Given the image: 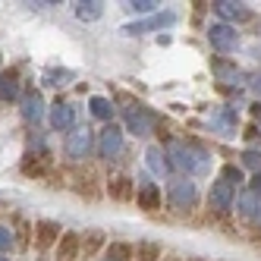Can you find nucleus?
<instances>
[{
	"instance_id": "obj_1",
	"label": "nucleus",
	"mask_w": 261,
	"mask_h": 261,
	"mask_svg": "<svg viewBox=\"0 0 261 261\" xmlns=\"http://www.w3.org/2000/svg\"><path fill=\"white\" fill-rule=\"evenodd\" d=\"M170 154V164L176 170H186V173H195V170H204V151H198L195 145H182V142H173L167 148Z\"/></svg>"
},
{
	"instance_id": "obj_2",
	"label": "nucleus",
	"mask_w": 261,
	"mask_h": 261,
	"mask_svg": "<svg viewBox=\"0 0 261 261\" xmlns=\"http://www.w3.org/2000/svg\"><path fill=\"white\" fill-rule=\"evenodd\" d=\"M167 198H170V204L176 211H189L198 201V189H195V182L189 176H176L170 182V189H167Z\"/></svg>"
},
{
	"instance_id": "obj_3",
	"label": "nucleus",
	"mask_w": 261,
	"mask_h": 261,
	"mask_svg": "<svg viewBox=\"0 0 261 261\" xmlns=\"http://www.w3.org/2000/svg\"><path fill=\"white\" fill-rule=\"evenodd\" d=\"M91 133L85 126H76V129H69L66 133V142H63V148H66V158H72V161H85L88 154H91Z\"/></svg>"
},
{
	"instance_id": "obj_4",
	"label": "nucleus",
	"mask_w": 261,
	"mask_h": 261,
	"mask_svg": "<svg viewBox=\"0 0 261 261\" xmlns=\"http://www.w3.org/2000/svg\"><path fill=\"white\" fill-rule=\"evenodd\" d=\"M208 41H211V47H214V50L230 54V50H236V47H239V32H236L230 22H214V25L208 29Z\"/></svg>"
},
{
	"instance_id": "obj_5",
	"label": "nucleus",
	"mask_w": 261,
	"mask_h": 261,
	"mask_svg": "<svg viewBox=\"0 0 261 261\" xmlns=\"http://www.w3.org/2000/svg\"><path fill=\"white\" fill-rule=\"evenodd\" d=\"M233 198H236V192H233V186H230L227 179H214V182H211L208 208H211L214 214H227V211L233 208Z\"/></svg>"
},
{
	"instance_id": "obj_6",
	"label": "nucleus",
	"mask_w": 261,
	"mask_h": 261,
	"mask_svg": "<svg viewBox=\"0 0 261 261\" xmlns=\"http://www.w3.org/2000/svg\"><path fill=\"white\" fill-rule=\"evenodd\" d=\"M98 151H101V158H107V161H114V158L123 151V129H120V126L107 123V126L101 129V136H98Z\"/></svg>"
},
{
	"instance_id": "obj_7",
	"label": "nucleus",
	"mask_w": 261,
	"mask_h": 261,
	"mask_svg": "<svg viewBox=\"0 0 261 261\" xmlns=\"http://www.w3.org/2000/svg\"><path fill=\"white\" fill-rule=\"evenodd\" d=\"M50 126L57 129V133H69V129H76V110H72L69 104L57 101L50 107Z\"/></svg>"
},
{
	"instance_id": "obj_8",
	"label": "nucleus",
	"mask_w": 261,
	"mask_h": 261,
	"mask_svg": "<svg viewBox=\"0 0 261 261\" xmlns=\"http://www.w3.org/2000/svg\"><path fill=\"white\" fill-rule=\"evenodd\" d=\"M60 236H63L60 223H54V220H38V223H35V239H38V249H50V246H57Z\"/></svg>"
},
{
	"instance_id": "obj_9",
	"label": "nucleus",
	"mask_w": 261,
	"mask_h": 261,
	"mask_svg": "<svg viewBox=\"0 0 261 261\" xmlns=\"http://www.w3.org/2000/svg\"><path fill=\"white\" fill-rule=\"evenodd\" d=\"M173 22H176V16H173V13H161V16H151V19H145V22H133V25H126L123 32H126V35H145V32L167 29V25H173Z\"/></svg>"
},
{
	"instance_id": "obj_10",
	"label": "nucleus",
	"mask_w": 261,
	"mask_h": 261,
	"mask_svg": "<svg viewBox=\"0 0 261 261\" xmlns=\"http://www.w3.org/2000/svg\"><path fill=\"white\" fill-rule=\"evenodd\" d=\"M82 255V236L79 233H63L57 242V261H76Z\"/></svg>"
},
{
	"instance_id": "obj_11",
	"label": "nucleus",
	"mask_w": 261,
	"mask_h": 261,
	"mask_svg": "<svg viewBox=\"0 0 261 261\" xmlns=\"http://www.w3.org/2000/svg\"><path fill=\"white\" fill-rule=\"evenodd\" d=\"M107 192H110V198L114 201H123V204H129V201H136V182L129 179V176H117V179H110V186H107Z\"/></svg>"
},
{
	"instance_id": "obj_12",
	"label": "nucleus",
	"mask_w": 261,
	"mask_h": 261,
	"mask_svg": "<svg viewBox=\"0 0 261 261\" xmlns=\"http://www.w3.org/2000/svg\"><path fill=\"white\" fill-rule=\"evenodd\" d=\"M22 117H25V123H41L44 120V101H41L38 91L22 95Z\"/></svg>"
},
{
	"instance_id": "obj_13",
	"label": "nucleus",
	"mask_w": 261,
	"mask_h": 261,
	"mask_svg": "<svg viewBox=\"0 0 261 261\" xmlns=\"http://www.w3.org/2000/svg\"><path fill=\"white\" fill-rule=\"evenodd\" d=\"M136 201H139L142 211H158L161 208V189L154 182H142L139 192H136Z\"/></svg>"
},
{
	"instance_id": "obj_14",
	"label": "nucleus",
	"mask_w": 261,
	"mask_h": 261,
	"mask_svg": "<svg viewBox=\"0 0 261 261\" xmlns=\"http://www.w3.org/2000/svg\"><path fill=\"white\" fill-rule=\"evenodd\" d=\"M214 10H217V16L220 19H236V22H246V19H252V13L242 7V4H230V0H217L214 4Z\"/></svg>"
},
{
	"instance_id": "obj_15",
	"label": "nucleus",
	"mask_w": 261,
	"mask_h": 261,
	"mask_svg": "<svg viewBox=\"0 0 261 261\" xmlns=\"http://www.w3.org/2000/svg\"><path fill=\"white\" fill-rule=\"evenodd\" d=\"M126 129H129V133H136V136H145L148 129H151V117H148V110L145 107L129 110V114H126Z\"/></svg>"
},
{
	"instance_id": "obj_16",
	"label": "nucleus",
	"mask_w": 261,
	"mask_h": 261,
	"mask_svg": "<svg viewBox=\"0 0 261 261\" xmlns=\"http://www.w3.org/2000/svg\"><path fill=\"white\" fill-rule=\"evenodd\" d=\"M211 72L217 76V82H239L242 72L236 63H227V60H211Z\"/></svg>"
},
{
	"instance_id": "obj_17",
	"label": "nucleus",
	"mask_w": 261,
	"mask_h": 261,
	"mask_svg": "<svg viewBox=\"0 0 261 261\" xmlns=\"http://www.w3.org/2000/svg\"><path fill=\"white\" fill-rule=\"evenodd\" d=\"M129 258H136L133 242H110L107 252H104V261H129Z\"/></svg>"
},
{
	"instance_id": "obj_18",
	"label": "nucleus",
	"mask_w": 261,
	"mask_h": 261,
	"mask_svg": "<svg viewBox=\"0 0 261 261\" xmlns=\"http://www.w3.org/2000/svg\"><path fill=\"white\" fill-rule=\"evenodd\" d=\"M76 16L82 22H95L104 16V4H98V0H82V4H76Z\"/></svg>"
},
{
	"instance_id": "obj_19",
	"label": "nucleus",
	"mask_w": 261,
	"mask_h": 261,
	"mask_svg": "<svg viewBox=\"0 0 261 261\" xmlns=\"http://www.w3.org/2000/svg\"><path fill=\"white\" fill-rule=\"evenodd\" d=\"M104 242H107V239H104L101 230H88L85 239H82V252H85V258H95V255L104 249Z\"/></svg>"
},
{
	"instance_id": "obj_20",
	"label": "nucleus",
	"mask_w": 261,
	"mask_h": 261,
	"mask_svg": "<svg viewBox=\"0 0 261 261\" xmlns=\"http://www.w3.org/2000/svg\"><path fill=\"white\" fill-rule=\"evenodd\" d=\"M19 95V82H16V72H0V101H13Z\"/></svg>"
},
{
	"instance_id": "obj_21",
	"label": "nucleus",
	"mask_w": 261,
	"mask_h": 261,
	"mask_svg": "<svg viewBox=\"0 0 261 261\" xmlns=\"http://www.w3.org/2000/svg\"><path fill=\"white\" fill-rule=\"evenodd\" d=\"M239 211L246 214V217H261V198L249 189V192H242V198H239Z\"/></svg>"
},
{
	"instance_id": "obj_22",
	"label": "nucleus",
	"mask_w": 261,
	"mask_h": 261,
	"mask_svg": "<svg viewBox=\"0 0 261 261\" xmlns=\"http://www.w3.org/2000/svg\"><path fill=\"white\" fill-rule=\"evenodd\" d=\"M136 261H161V246L158 242H139L136 246Z\"/></svg>"
},
{
	"instance_id": "obj_23",
	"label": "nucleus",
	"mask_w": 261,
	"mask_h": 261,
	"mask_svg": "<svg viewBox=\"0 0 261 261\" xmlns=\"http://www.w3.org/2000/svg\"><path fill=\"white\" fill-rule=\"evenodd\" d=\"M211 120H214V126H220L227 136L233 133V129H236V117H233V110H230V107H220V110H217V114H214Z\"/></svg>"
},
{
	"instance_id": "obj_24",
	"label": "nucleus",
	"mask_w": 261,
	"mask_h": 261,
	"mask_svg": "<svg viewBox=\"0 0 261 261\" xmlns=\"http://www.w3.org/2000/svg\"><path fill=\"white\" fill-rule=\"evenodd\" d=\"M88 107H91V114H95L98 120H104V123L110 120V114H114V104H110L107 98H91Z\"/></svg>"
},
{
	"instance_id": "obj_25",
	"label": "nucleus",
	"mask_w": 261,
	"mask_h": 261,
	"mask_svg": "<svg viewBox=\"0 0 261 261\" xmlns=\"http://www.w3.org/2000/svg\"><path fill=\"white\" fill-rule=\"evenodd\" d=\"M145 158H148V167H151V173H167V161H164L167 154L161 151V148H148V154H145Z\"/></svg>"
},
{
	"instance_id": "obj_26",
	"label": "nucleus",
	"mask_w": 261,
	"mask_h": 261,
	"mask_svg": "<svg viewBox=\"0 0 261 261\" xmlns=\"http://www.w3.org/2000/svg\"><path fill=\"white\" fill-rule=\"evenodd\" d=\"M22 173H25V176H35V179H41V176H44V164L35 161V158L29 154V158L22 161Z\"/></svg>"
},
{
	"instance_id": "obj_27",
	"label": "nucleus",
	"mask_w": 261,
	"mask_h": 261,
	"mask_svg": "<svg viewBox=\"0 0 261 261\" xmlns=\"http://www.w3.org/2000/svg\"><path fill=\"white\" fill-rule=\"evenodd\" d=\"M133 13H154L161 4H154V0H133V4H126Z\"/></svg>"
},
{
	"instance_id": "obj_28",
	"label": "nucleus",
	"mask_w": 261,
	"mask_h": 261,
	"mask_svg": "<svg viewBox=\"0 0 261 261\" xmlns=\"http://www.w3.org/2000/svg\"><path fill=\"white\" fill-rule=\"evenodd\" d=\"M242 164H246V167H252L255 173H261V151H252V148H249V151L242 154Z\"/></svg>"
},
{
	"instance_id": "obj_29",
	"label": "nucleus",
	"mask_w": 261,
	"mask_h": 261,
	"mask_svg": "<svg viewBox=\"0 0 261 261\" xmlns=\"http://www.w3.org/2000/svg\"><path fill=\"white\" fill-rule=\"evenodd\" d=\"M220 179H227L230 186L233 182H242V170H239V167H233V164H227V167H223V176Z\"/></svg>"
},
{
	"instance_id": "obj_30",
	"label": "nucleus",
	"mask_w": 261,
	"mask_h": 261,
	"mask_svg": "<svg viewBox=\"0 0 261 261\" xmlns=\"http://www.w3.org/2000/svg\"><path fill=\"white\" fill-rule=\"evenodd\" d=\"M13 246V233H10V227H0V252H7Z\"/></svg>"
},
{
	"instance_id": "obj_31",
	"label": "nucleus",
	"mask_w": 261,
	"mask_h": 261,
	"mask_svg": "<svg viewBox=\"0 0 261 261\" xmlns=\"http://www.w3.org/2000/svg\"><path fill=\"white\" fill-rule=\"evenodd\" d=\"M249 88H252L255 95L261 98V69H258V72H252V76H249Z\"/></svg>"
},
{
	"instance_id": "obj_32",
	"label": "nucleus",
	"mask_w": 261,
	"mask_h": 261,
	"mask_svg": "<svg viewBox=\"0 0 261 261\" xmlns=\"http://www.w3.org/2000/svg\"><path fill=\"white\" fill-rule=\"evenodd\" d=\"M252 192L261 198V173H255V176H252Z\"/></svg>"
},
{
	"instance_id": "obj_33",
	"label": "nucleus",
	"mask_w": 261,
	"mask_h": 261,
	"mask_svg": "<svg viewBox=\"0 0 261 261\" xmlns=\"http://www.w3.org/2000/svg\"><path fill=\"white\" fill-rule=\"evenodd\" d=\"M252 114H255V120H261V104H255V110H252Z\"/></svg>"
},
{
	"instance_id": "obj_34",
	"label": "nucleus",
	"mask_w": 261,
	"mask_h": 261,
	"mask_svg": "<svg viewBox=\"0 0 261 261\" xmlns=\"http://www.w3.org/2000/svg\"><path fill=\"white\" fill-rule=\"evenodd\" d=\"M192 261H201V258H192Z\"/></svg>"
},
{
	"instance_id": "obj_35",
	"label": "nucleus",
	"mask_w": 261,
	"mask_h": 261,
	"mask_svg": "<svg viewBox=\"0 0 261 261\" xmlns=\"http://www.w3.org/2000/svg\"><path fill=\"white\" fill-rule=\"evenodd\" d=\"M0 261H7V258H0Z\"/></svg>"
}]
</instances>
